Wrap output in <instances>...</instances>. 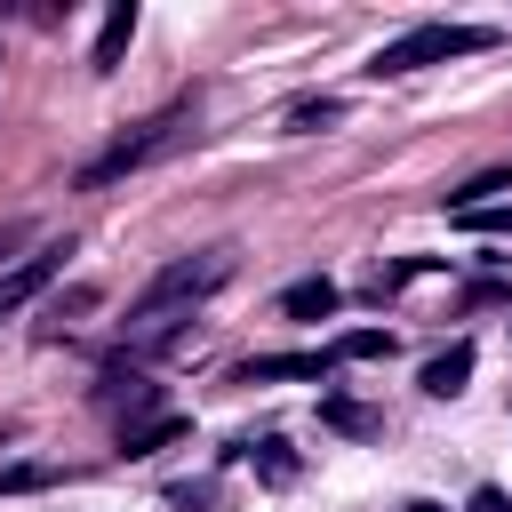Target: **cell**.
<instances>
[{
    "instance_id": "cell-16",
    "label": "cell",
    "mask_w": 512,
    "mask_h": 512,
    "mask_svg": "<svg viewBox=\"0 0 512 512\" xmlns=\"http://www.w3.org/2000/svg\"><path fill=\"white\" fill-rule=\"evenodd\" d=\"M464 512H512V504H504V488H472V504H464Z\"/></svg>"
},
{
    "instance_id": "cell-7",
    "label": "cell",
    "mask_w": 512,
    "mask_h": 512,
    "mask_svg": "<svg viewBox=\"0 0 512 512\" xmlns=\"http://www.w3.org/2000/svg\"><path fill=\"white\" fill-rule=\"evenodd\" d=\"M280 376H328V352H264V360H248V384H280Z\"/></svg>"
},
{
    "instance_id": "cell-10",
    "label": "cell",
    "mask_w": 512,
    "mask_h": 512,
    "mask_svg": "<svg viewBox=\"0 0 512 512\" xmlns=\"http://www.w3.org/2000/svg\"><path fill=\"white\" fill-rule=\"evenodd\" d=\"M384 352H392V336H384V328H352V336H336V344H328V368H336V360H384Z\"/></svg>"
},
{
    "instance_id": "cell-9",
    "label": "cell",
    "mask_w": 512,
    "mask_h": 512,
    "mask_svg": "<svg viewBox=\"0 0 512 512\" xmlns=\"http://www.w3.org/2000/svg\"><path fill=\"white\" fill-rule=\"evenodd\" d=\"M184 432V416H144V424H120V448L128 456H152V448H168Z\"/></svg>"
},
{
    "instance_id": "cell-18",
    "label": "cell",
    "mask_w": 512,
    "mask_h": 512,
    "mask_svg": "<svg viewBox=\"0 0 512 512\" xmlns=\"http://www.w3.org/2000/svg\"><path fill=\"white\" fill-rule=\"evenodd\" d=\"M16 240H24V232H0V256H8V248H16Z\"/></svg>"
},
{
    "instance_id": "cell-11",
    "label": "cell",
    "mask_w": 512,
    "mask_h": 512,
    "mask_svg": "<svg viewBox=\"0 0 512 512\" xmlns=\"http://www.w3.org/2000/svg\"><path fill=\"white\" fill-rule=\"evenodd\" d=\"M248 456H256V472H264L272 488H280V480H296V456H288V440H256Z\"/></svg>"
},
{
    "instance_id": "cell-12",
    "label": "cell",
    "mask_w": 512,
    "mask_h": 512,
    "mask_svg": "<svg viewBox=\"0 0 512 512\" xmlns=\"http://www.w3.org/2000/svg\"><path fill=\"white\" fill-rule=\"evenodd\" d=\"M328 120H344V104H336V96H320V104H296V112H288V128H296V136H304V128H328Z\"/></svg>"
},
{
    "instance_id": "cell-17",
    "label": "cell",
    "mask_w": 512,
    "mask_h": 512,
    "mask_svg": "<svg viewBox=\"0 0 512 512\" xmlns=\"http://www.w3.org/2000/svg\"><path fill=\"white\" fill-rule=\"evenodd\" d=\"M400 512H440V504H424V496H416V504H400Z\"/></svg>"
},
{
    "instance_id": "cell-14",
    "label": "cell",
    "mask_w": 512,
    "mask_h": 512,
    "mask_svg": "<svg viewBox=\"0 0 512 512\" xmlns=\"http://www.w3.org/2000/svg\"><path fill=\"white\" fill-rule=\"evenodd\" d=\"M456 224H472V232H512V208H464Z\"/></svg>"
},
{
    "instance_id": "cell-15",
    "label": "cell",
    "mask_w": 512,
    "mask_h": 512,
    "mask_svg": "<svg viewBox=\"0 0 512 512\" xmlns=\"http://www.w3.org/2000/svg\"><path fill=\"white\" fill-rule=\"evenodd\" d=\"M40 480H56V472H48V464H8V472H0V488H40Z\"/></svg>"
},
{
    "instance_id": "cell-2",
    "label": "cell",
    "mask_w": 512,
    "mask_h": 512,
    "mask_svg": "<svg viewBox=\"0 0 512 512\" xmlns=\"http://www.w3.org/2000/svg\"><path fill=\"white\" fill-rule=\"evenodd\" d=\"M224 280H232V256H224V248H200V256L168 264V272L136 296V328H144V320H168V304H192V296H208V288H224Z\"/></svg>"
},
{
    "instance_id": "cell-1",
    "label": "cell",
    "mask_w": 512,
    "mask_h": 512,
    "mask_svg": "<svg viewBox=\"0 0 512 512\" xmlns=\"http://www.w3.org/2000/svg\"><path fill=\"white\" fill-rule=\"evenodd\" d=\"M496 32L488 24H416V32H400V40H384L376 48V80H392V72H416V64H440V56H472V48H488Z\"/></svg>"
},
{
    "instance_id": "cell-8",
    "label": "cell",
    "mask_w": 512,
    "mask_h": 512,
    "mask_svg": "<svg viewBox=\"0 0 512 512\" xmlns=\"http://www.w3.org/2000/svg\"><path fill=\"white\" fill-rule=\"evenodd\" d=\"M280 312H288V320H328V312H336V280H296V288L280 296Z\"/></svg>"
},
{
    "instance_id": "cell-13",
    "label": "cell",
    "mask_w": 512,
    "mask_h": 512,
    "mask_svg": "<svg viewBox=\"0 0 512 512\" xmlns=\"http://www.w3.org/2000/svg\"><path fill=\"white\" fill-rule=\"evenodd\" d=\"M320 416H328L336 432H376V416H368V408H352V400H328Z\"/></svg>"
},
{
    "instance_id": "cell-5",
    "label": "cell",
    "mask_w": 512,
    "mask_h": 512,
    "mask_svg": "<svg viewBox=\"0 0 512 512\" xmlns=\"http://www.w3.org/2000/svg\"><path fill=\"white\" fill-rule=\"evenodd\" d=\"M128 40H136V0H112V8H104V32H96V48H88V64L112 72V64L128 56Z\"/></svg>"
},
{
    "instance_id": "cell-6",
    "label": "cell",
    "mask_w": 512,
    "mask_h": 512,
    "mask_svg": "<svg viewBox=\"0 0 512 512\" xmlns=\"http://www.w3.org/2000/svg\"><path fill=\"white\" fill-rule=\"evenodd\" d=\"M464 376H472V344H448V352H432V360H424V376H416V384H424L432 400H456V392H464Z\"/></svg>"
},
{
    "instance_id": "cell-4",
    "label": "cell",
    "mask_w": 512,
    "mask_h": 512,
    "mask_svg": "<svg viewBox=\"0 0 512 512\" xmlns=\"http://www.w3.org/2000/svg\"><path fill=\"white\" fill-rule=\"evenodd\" d=\"M56 264H64V248H40V256H24L16 272H0V320H8L16 304H32V296L56 280Z\"/></svg>"
},
{
    "instance_id": "cell-3",
    "label": "cell",
    "mask_w": 512,
    "mask_h": 512,
    "mask_svg": "<svg viewBox=\"0 0 512 512\" xmlns=\"http://www.w3.org/2000/svg\"><path fill=\"white\" fill-rule=\"evenodd\" d=\"M168 144H176V112H168V120H152L144 136H128V144H112V152H104V160L88 168V184H112V176L144 168V160H152V152H168Z\"/></svg>"
}]
</instances>
